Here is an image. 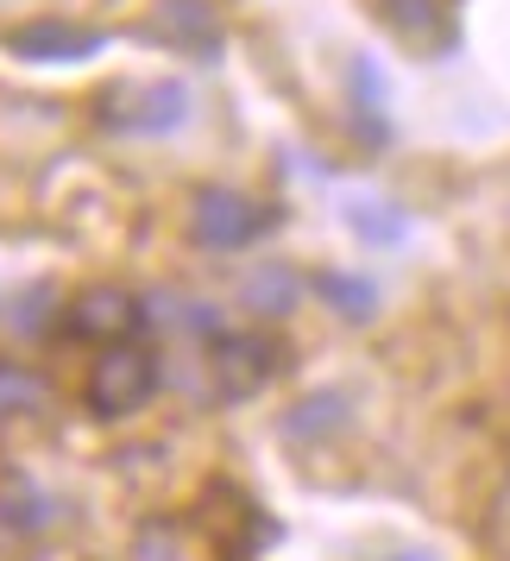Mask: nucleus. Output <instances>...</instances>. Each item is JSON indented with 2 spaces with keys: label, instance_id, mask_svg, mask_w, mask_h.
<instances>
[{
  "label": "nucleus",
  "instance_id": "nucleus-1",
  "mask_svg": "<svg viewBox=\"0 0 510 561\" xmlns=\"http://www.w3.org/2000/svg\"><path fill=\"white\" fill-rule=\"evenodd\" d=\"M158 385V366L139 347H114V354L95 359V373H89V404L102 410V416H120V410H139L152 398Z\"/></svg>",
  "mask_w": 510,
  "mask_h": 561
},
{
  "label": "nucleus",
  "instance_id": "nucleus-2",
  "mask_svg": "<svg viewBox=\"0 0 510 561\" xmlns=\"http://www.w3.org/2000/svg\"><path fill=\"white\" fill-rule=\"evenodd\" d=\"M246 203H233V196H208L196 208V233H202L208 247H233V240H246V233L265 228V215H240Z\"/></svg>",
  "mask_w": 510,
  "mask_h": 561
},
{
  "label": "nucleus",
  "instance_id": "nucleus-3",
  "mask_svg": "<svg viewBox=\"0 0 510 561\" xmlns=\"http://www.w3.org/2000/svg\"><path fill=\"white\" fill-rule=\"evenodd\" d=\"M82 309H89V316H77L82 334H107V329H127V322H132V316H127V297H114V290H95Z\"/></svg>",
  "mask_w": 510,
  "mask_h": 561
},
{
  "label": "nucleus",
  "instance_id": "nucleus-4",
  "mask_svg": "<svg viewBox=\"0 0 510 561\" xmlns=\"http://www.w3.org/2000/svg\"><path fill=\"white\" fill-rule=\"evenodd\" d=\"M13 45H20V51H89L95 38H89V32H57V26H45V32H20Z\"/></svg>",
  "mask_w": 510,
  "mask_h": 561
}]
</instances>
